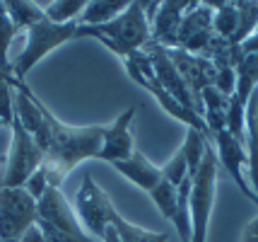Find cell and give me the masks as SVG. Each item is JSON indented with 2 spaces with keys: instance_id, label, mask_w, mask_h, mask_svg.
<instances>
[{
  "instance_id": "6da1fadb",
  "label": "cell",
  "mask_w": 258,
  "mask_h": 242,
  "mask_svg": "<svg viewBox=\"0 0 258 242\" xmlns=\"http://www.w3.org/2000/svg\"><path fill=\"white\" fill-rule=\"evenodd\" d=\"M44 116L48 131H51V146L44 155V174L48 186L60 189L63 179L78 167L80 162L97 158L101 150V140L106 133L104 124H92V126H68L58 121L53 112L44 107Z\"/></svg>"
},
{
  "instance_id": "7a4b0ae2",
  "label": "cell",
  "mask_w": 258,
  "mask_h": 242,
  "mask_svg": "<svg viewBox=\"0 0 258 242\" xmlns=\"http://www.w3.org/2000/svg\"><path fill=\"white\" fill-rule=\"evenodd\" d=\"M78 39H97L121 61L135 51H143L147 41L152 39L150 20L145 15V3H128V8L113 22L101 24V27L80 24Z\"/></svg>"
},
{
  "instance_id": "3957f363",
  "label": "cell",
  "mask_w": 258,
  "mask_h": 242,
  "mask_svg": "<svg viewBox=\"0 0 258 242\" xmlns=\"http://www.w3.org/2000/svg\"><path fill=\"white\" fill-rule=\"evenodd\" d=\"M78 29H80V22L53 24L51 20H46V17L39 20L34 27H29V29L24 32L27 41H24L22 54L10 63L12 78L24 80V75H27L44 56H48L51 51H56L58 46H63L68 41L78 39Z\"/></svg>"
},
{
  "instance_id": "277c9868",
  "label": "cell",
  "mask_w": 258,
  "mask_h": 242,
  "mask_svg": "<svg viewBox=\"0 0 258 242\" xmlns=\"http://www.w3.org/2000/svg\"><path fill=\"white\" fill-rule=\"evenodd\" d=\"M44 165L41 148L29 138V133L20 126L17 119L10 124V148L5 158V170L0 174V189H24L39 167Z\"/></svg>"
},
{
  "instance_id": "5b68a950",
  "label": "cell",
  "mask_w": 258,
  "mask_h": 242,
  "mask_svg": "<svg viewBox=\"0 0 258 242\" xmlns=\"http://www.w3.org/2000/svg\"><path fill=\"white\" fill-rule=\"evenodd\" d=\"M73 208H75V213H78L85 232L101 242L104 232L109 228L113 204H111V199L106 196V191L92 179V174L82 177V184H80L78 194H75V206Z\"/></svg>"
},
{
  "instance_id": "8992f818",
  "label": "cell",
  "mask_w": 258,
  "mask_h": 242,
  "mask_svg": "<svg viewBox=\"0 0 258 242\" xmlns=\"http://www.w3.org/2000/svg\"><path fill=\"white\" fill-rule=\"evenodd\" d=\"M36 218V199L27 189H0V240H22Z\"/></svg>"
},
{
  "instance_id": "52a82bcc",
  "label": "cell",
  "mask_w": 258,
  "mask_h": 242,
  "mask_svg": "<svg viewBox=\"0 0 258 242\" xmlns=\"http://www.w3.org/2000/svg\"><path fill=\"white\" fill-rule=\"evenodd\" d=\"M215 29H213V8L208 3H193L186 10L183 20H181L179 29V46L188 54H198L203 56L208 46L213 44Z\"/></svg>"
},
{
  "instance_id": "ba28073f",
  "label": "cell",
  "mask_w": 258,
  "mask_h": 242,
  "mask_svg": "<svg viewBox=\"0 0 258 242\" xmlns=\"http://www.w3.org/2000/svg\"><path fill=\"white\" fill-rule=\"evenodd\" d=\"M36 216H39L36 223H44L48 228L73 232V235H82L85 232L73 204L66 199L63 189H56V186H48L41 194V199L36 201Z\"/></svg>"
},
{
  "instance_id": "9c48e42d",
  "label": "cell",
  "mask_w": 258,
  "mask_h": 242,
  "mask_svg": "<svg viewBox=\"0 0 258 242\" xmlns=\"http://www.w3.org/2000/svg\"><path fill=\"white\" fill-rule=\"evenodd\" d=\"M213 140H215L213 150H215V155H217V165H222L227 172L232 174V179H234V184L241 189V194L258 208V196L253 194L251 184L244 179V167H246V148H244V143L236 140L227 128L217 131L213 136Z\"/></svg>"
},
{
  "instance_id": "30bf717a",
  "label": "cell",
  "mask_w": 258,
  "mask_h": 242,
  "mask_svg": "<svg viewBox=\"0 0 258 242\" xmlns=\"http://www.w3.org/2000/svg\"><path fill=\"white\" fill-rule=\"evenodd\" d=\"M169 58L174 61V66L179 70V75L183 78L186 87L191 90L193 102H196L198 114H201V92L205 87L215 85V68L210 63V58L198 56V54H188L183 49H169Z\"/></svg>"
},
{
  "instance_id": "8fae6325",
  "label": "cell",
  "mask_w": 258,
  "mask_h": 242,
  "mask_svg": "<svg viewBox=\"0 0 258 242\" xmlns=\"http://www.w3.org/2000/svg\"><path fill=\"white\" fill-rule=\"evenodd\" d=\"M135 107H125L121 114L113 119V124L106 126V133H104V140H101V150H99V160L104 162H121L128 160L135 153V136L131 131V124L135 119Z\"/></svg>"
},
{
  "instance_id": "7c38bea8",
  "label": "cell",
  "mask_w": 258,
  "mask_h": 242,
  "mask_svg": "<svg viewBox=\"0 0 258 242\" xmlns=\"http://www.w3.org/2000/svg\"><path fill=\"white\" fill-rule=\"evenodd\" d=\"M145 54L150 56V61H152V70H155V78H157L159 85H162L171 97H176L181 104H186L188 109H193V112L198 114V107L193 102L191 90L186 87V82H183V78L179 75L174 61L169 58V49L159 46V44H155V41L150 39L145 46Z\"/></svg>"
},
{
  "instance_id": "4fadbf2b",
  "label": "cell",
  "mask_w": 258,
  "mask_h": 242,
  "mask_svg": "<svg viewBox=\"0 0 258 242\" xmlns=\"http://www.w3.org/2000/svg\"><path fill=\"white\" fill-rule=\"evenodd\" d=\"M193 3H188V0H167V3H159L157 15H155V20L150 24L152 41L164 49L179 46L181 20H183V15H186V10Z\"/></svg>"
},
{
  "instance_id": "5bb4252c",
  "label": "cell",
  "mask_w": 258,
  "mask_h": 242,
  "mask_svg": "<svg viewBox=\"0 0 258 242\" xmlns=\"http://www.w3.org/2000/svg\"><path fill=\"white\" fill-rule=\"evenodd\" d=\"M113 170H118L128 182H133L135 186H140V189L147 191V194L164 179V177H162V170H159L152 160H147L140 150H135L128 160L113 162Z\"/></svg>"
},
{
  "instance_id": "9a60e30c",
  "label": "cell",
  "mask_w": 258,
  "mask_h": 242,
  "mask_svg": "<svg viewBox=\"0 0 258 242\" xmlns=\"http://www.w3.org/2000/svg\"><path fill=\"white\" fill-rule=\"evenodd\" d=\"M244 148H246V167L251 189L258 196V90L248 97L246 104V133H244Z\"/></svg>"
},
{
  "instance_id": "2e32d148",
  "label": "cell",
  "mask_w": 258,
  "mask_h": 242,
  "mask_svg": "<svg viewBox=\"0 0 258 242\" xmlns=\"http://www.w3.org/2000/svg\"><path fill=\"white\" fill-rule=\"evenodd\" d=\"M227 109H229V97L220 92L215 85L201 92V116L210 131V138L217 131L227 128Z\"/></svg>"
},
{
  "instance_id": "e0dca14e",
  "label": "cell",
  "mask_w": 258,
  "mask_h": 242,
  "mask_svg": "<svg viewBox=\"0 0 258 242\" xmlns=\"http://www.w3.org/2000/svg\"><path fill=\"white\" fill-rule=\"evenodd\" d=\"M125 8H128L125 0H94V3L85 5L78 22L85 27H101V24L113 22Z\"/></svg>"
},
{
  "instance_id": "ac0fdd59",
  "label": "cell",
  "mask_w": 258,
  "mask_h": 242,
  "mask_svg": "<svg viewBox=\"0 0 258 242\" xmlns=\"http://www.w3.org/2000/svg\"><path fill=\"white\" fill-rule=\"evenodd\" d=\"M109 225H111L118 240L121 242H167L169 235L167 232H157V230H147L143 225H135L131 220H125L116 208H113L111 218H109Z\"/></svg>"
},
{
  "instance_id": "d6986e66",
  "label": "cell",
  "mask_w": 258,
  "mask_h": 242,
  "mask_svg": "<svg viewBox=\"0 0 258 242\" xmlns=\"http://www.w3.org/2000/svg\"><path fill=\"white\" fill-rule=\"evenodd\" d=\"M213 8V29L215 36L222 41H232L239 27V15H236L234 3H208Z\"/></svg>"
},
{
  "instance_id": "ffe728a7",
  "label": "cell",
  "mask_w": 258,
  "mask_h": 242,
  "mask_svg": "<svg viewBox=\"0 0 258 242\" xmlns=\"http://www.w3.org/2000/svg\"><path fill=\"white\" fill-rule=\"evenodd\" d=\"M5 10L20 32H27L39 20H44V8L36 3H27V0H5Z\"/></svg>"
},
{
  "instance_id": "44dd1931",
  "label": "cell",
  "mask_w": 258,
  "mask_h": 242,
  "mask_svg": "<svg viewBox=\"0 0 258 242\" xmlns=\"http://www.w3.org/2000/svg\"><path fill=\"white\" fill-rule=\"evenodd\" d=\"M85 0H56V3H41L44 17L51 20L53 24H70L78 22L82 10H85Z\"/></svg>"
},
{
  "instance_id": "7402d4cb",
  "label": "cell",
  "mask_w": 258,
  "mask_h": 242,
  "mask_svg": "<svg viewBox=\"0 0 258 242\" xmlns=\"http://www.w3.org/2000/svg\"><path fill=\"white\" fill-rule=\"evenodd\" d=\"M22 32L17 29V24L10 20V15L5 10V0H0V70L5 75H12L10 70V46L15 41V36H20Z\"/></svg>"
},
{
  "instance_id": "603a6c76",
  "label": "cell",
  "mask_w": 258,
  "mask_h": 242,
  "mask_svg": "<svg viewBox=\"0 0 258 242\" xmlns=\"http://www.w3.org/2000/svg\"><path fill=\"white\" fill-rule=\"evenodd\" d=\"M236 5V15H239V27H236L234 39L229 41L232 46H239L244 39L256 32L258 27V3H234Z\"/></svg>"
},
{
  "instance_id": "cb8c5ba5",
  "label": "cell",
  "mask_w": 258,
  "mask_h": 242,
  "mask_svg": "<svg viewBox=\"0 0 258 242\" xmlns=\"http://www.w3.org/2000/svg\"><path fill=\"white\" fill-rule=\"evenodd\" d=\"M150 199L155 201V206L159 208V213H162L169 223H174V218H176V186H171L167 179H162V182L150 191Z\"/></svg>"
},
{
  "instance_id": "d4e9b609",
  "label": "cell",
  "mask_w": 258,
  "mask_h": 242,
  "mask_svg": "<svg viewBox=\"0 0 258 242\" xmlns=\"http://www.w3.org/2000/svg\"><path fill=\"white\" fill-rule=\"evenodd\" d=\"M162 170V177L167 179L171 186H179L186 177H188V162H186V155H183V150H176V155L167 162V165H162L159 167Z\"/></svg>"
},
{
  "instance_id": "484cf974",
  "label": "cell",
  "mask_w": 258,
  "mask_h": 242,
  "mask_svg": "<svg viewBox=\"0 0 258 242\" xmlns=\"http://www.w3.org/2000/svg\"><path fill=\"white\" fill-rule=\"evenodd\" d=\"M15 119V90L8 75H0V124L10 126Z\"/></svg>"
},
{
  "instance_id": "4316f807",
  "label": "cell",
  "mask_w": 258,
  "mask_h": 242,
  "mask_svg": "<svg viewBox=\"0 0 258 242\" xmlns=\"http://www.w3.org/2000/svg\"><path fill=\"white\" fill-rule=\"evenodd\" d=\"M36 228L44 235V242H99V240H94L92 235H87V232L73 235V232H63V230H56V228H48L44 223H36Z\"/></svg>"
},
{
  "instance_id": "83f0119b",
  "label": "cell",
  "mask_w": 258,
  "mask_h": 242,
  "mask_svg": "<svg viewBox=\"0 0 258 242\" xmlns=\"http://www.w3.org/2000/svg\"><path fill=\"white\" fill-rule=\"evenodd\" d=\"M241 242H258V216L246 223V228L241 232Z\"/></svg>"
},
{
  "instance_id": "f1b7e54d",
  "label": "cell",
  "mask_w": 258,
  "mask_h": 242,
  "mask_svg": "<svg viewBox=\"0 0 258 242\" xmlns=\"http://www.w3.org/2000/svg\"><path fill=\"white\" fill-rule=\"evenodd\" d=\"M20 242H44V235H41V230H39L36 225H32V228L22 235V240Z\"/></svg>"
},
{
  "instance_id": "f546056e",
  "label": "cell",
  "mask_w": 258,
  "mask_h": 242,
  "mask_svg": "<svg viewBox=\"0 0 258 242\" xmlns=\"http://www.w3.org/2000/svg\"><path fill=\"white\" fill-rule=\"evenodd\" d=\"M101 242H121V240H118L116 230H113L111 225H109V228H106V232H104V237H101Z\"/></svg>"
},
{
  "instance_id": "4dcf8cb0",
  "label": "cell",
  "mask_w": 258,
  "mask_h": 242,
  "mask_svg": "<svg viewBox=\"0 0 258 242\" xmlns=\"http://www.w3.org/2000/svg\"><path fill=\"white\" fill-rule=\"evenodd\" d=\"M0 242H20V240H0Z\"/></svg>"
},
{
  "instance_id": "1f68e13d",
  "label": "cell",
  "mask_w": 258,
  "mask_h": 242,
  "mask_svg": "<svg viewBox=\"0 0 258 242\" xmlns=\"http://www.w3.org/2000/svg\"><path fill=\"white\" fill-rule=\"evenodd\" d=\"M0 75H5V73H3V70H0Z\"/></svg>"
},
{
  "instance_id": "d6a6232c",
  "label": "cell",
  "mask_w": 258,
  "mask_h": 242,
  "mask_svg": "<svg viewBox=\"0 0 258 242\" xmlns=\"http://www.w3.org/2000/svg\"><path fill=\"white\" fill-rule=\"evenodd\" d=\"M0 128H3V124H0Z\"/></svg>"
}]
</instances>
